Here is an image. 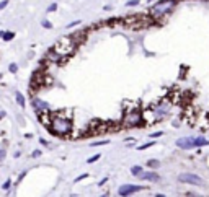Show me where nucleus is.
<instances>
[{
    "instance_id": "f257e3e1",
    "label": "nucleus",
    "mask_w": 209,
    "mask_h": 197,
    "mask_svg": "<svg viewBox=\"0 0 209 197\" xmlns=\"http://www.w3.org/2000/svg\"><path fill=\"white\" fill-rule=\"evenodd\" d=\"M51 130L57 135H66L72 130V122L70 119H66V117H61V116H56L52 117L51 121Z\"/></svg>"
},
{
    "instance_id": "f03ea898",
    "label": "nucleus",
    "mask_w": 209,
    "mask_h": 197,
    "mask_svg": "<svg viewBox=\"0 0 209 197\" xmlns=\"http://www.w3.org/2000/svg\"><path fill=\"white\" fill-rule=\"evenodd\" d=\"M175 0H160V2H157L152 10H150V13H152L154 18H160V16H164L167 13H170V11L173 10V7H175Z\"/></svg>"
},
{
    "instance_id": "7ed1b4c3",
    "label": "nucleus",
    "mask_w": 209,
    "mask_h": 197,
    "mask_svg": "<svg viewBox=\"0 0 209 197\" xmlns=\"http://www.w3.org/2000/svg\"><path fill=\"white\" fill-rule=\"evenodd\" d=\"M74 47H75V43L72 41V38H64L54 46V51L57 52V54L64 55V54H70V52L74 51Z\"/></svg>"
},
{
    "instance_id": "20e7f679",
    "label": "nucleus",
    "mask_w": 209,
    "mask_h": 197,
    "mask_svg": "<svg viewBox=\"0 0 209 197\" xmlns=\"http://www.w3.org/2000/svg\"><path fill=\"white\" fill-rule=\"evenodd\" d=\"M178 181L186 183V184H193V186H204V181H203L198 174H193V173H181V174L178 176Z\"/></svg>"
},
{
    "instance_id": "39448f33",
    "label": "nucleus",
    "mask_w": 209,
    "mask_h": 197,
    "mask_svg": "<svg viewBox=\"0 0 209 197\" xmlns=\"http://www.w3.org/2000/svg\"><path fill=\"white\" fill-rule=\"evenodd\" d=\"M141 122H142V114L139 111H131L124 116V125L134 127V125H139Z\"/></svg>"
},
{
    "instance_id": "423d86ee",
    "label": "nucleus",
    "mask_w": 209,
    "mask_h": 197,
    "mask_svg": "<svg viewBox=\"0 0 209 197\" xmlns=\"http://www.w3.org/2000/svg\"><path fill=\"white\" fill-rule=\"evenodd\" d=\"M142 189H144L142 186H136V184H124V186H121L118 189V194L126 197V195H131L134 192H139V191H142Z\"/></svg>"
},
{
    "instance_id": "0eeeda50",
    "label": "nucleus",
    "mask_w": 209,
    "mask_h": 197,
    "mask_svg": "<svg viewBox=\"0 0 209 197\" xmlns=\"http://www.w3.org/2000/svg\"><path fill=\"white\" fill-rule=\"evenodd\" d=\"M177 147L183 148V150H190V148L194 147V142L191 137H183V138H178L177 140Z\"/></svg>"
},
{
    "instance_id": "6e6552de",
    "label": "nucleus",
    "mask_w": 209,
    "mask_h": 197,
    "mask_svg": "<svg viewBox=\"0 0 209 197\" xmlns=\"http://www.w3.org/2000/svg\"><path fill=\"white\" fill-rule=\"evenodd\" d=\"M141 179H146V181H159V174H157V173H152V171H141Z\"/></svg>"
},
{
    "instance_id": "1a4fd4ad",
    "label": "nucleus",
    "mask_w": 209,
    "mask_h": 197,
    "mask_svg": "<svg viewBox=\"0 0 209 197\" xmlns=\"http://www.w3.org/2000/svg\"><path fill=\"white\" fill-rule=\"evenodd\" d=\"M194 142V147H204V145H209V140H206L204 137H196L193 138Z\"/></svg>"
},
{
    "instance_id": "9d476101",
    "label": "nucleus",
    "mask_w": 209,
    "mask_h": 197,
    "mask_svg": "<svg viewBox=\"0 0 209 197\" xmlns=\"http://www.w3.org/2000/svg\"><path fill=\"white\" fill-rule=\"evenodd\" d=\"M33 106L36 108V109H39V111H41V109H48L49 108L48 103H43L41 100H33Z\"/></svg>"
},
{
    "instance_id": "9b49d317",
    "label": "nucleus",
    "mask_w": 209,
    "mask_h": 197,
    "mask_svg": "<svg viewBox=\"0 0 209 197\" xmlns=\"http://www.w3.org/2000/svg\"><path fill=\"white\" fill-rule=\"evenodd\" d=\"M2 38H3V41H11L15 38V34L11 31H7V33H2Z\"/></svg>"
},
{
    "instance_id": "f8f14e48",
    "label": "nucleus",
    "mask_w": 209,
    "mask_h": 197,
    "mask_svg": "<svg viewBox=\"0 0 209 197\" xmlns=\"http://www.w3.org/2000/svg\"><path fill=\"white\" fill-rule=\"evenodd\" d=\"M147 166H149V168H159L160 163H159V160H149V161H147Z\"/></svg>"
},
{
    "instance_id": "ddd939ff",
    "label": "nucleus",
    "mask_w": 209,
    "mask_h": 197,
    "mask_svg": "<svg viewBox=\"0 0 209 197\" xmlns=\"http://www.w3.org/2000/svg\"><path fill=\"white\" fill-rule=\"evenodd\" d=\"M16 101H18L20 106H25V98H23L21 93H16Z\"/></svg>"
},
{
    "instance_id": "4468645a",
    "label": "nucleus",
    "mask_w": 209,
    "mask_h": 197,
    "mask_svg": "<svg viewBox=\"0 0 209 197\" xmlns=\"http://www.w3.org/2000/svg\"><path fill=\"white\" fill-rule=\"evenodd\" d=\"M141 171H142V166H132V168H131V173H132V174H141Z\"/></svg>"
},
{
    "instance_id": "2eb2a0df",
    "label": "nucleus",
    "mask_w": 209,
    "mask_h": 197,
    "mask_svg": "<svg viewBox=\"0 0 209 197\" xmlns=\"http://www.w3.org/2000/svg\"><path fill=\"white\" fill-rule=\"evenodd\" d=\"M109 140H101V142H93L92 143V147H98V145H108Z\"/></svg>"
},
{
    "instance_id": "dca6fc26",
    "label": "nucleus",
    "mask_w": 209,
    "mask_h": 197,
    "mask_svg": "<svg viewBox=\"0 0 209 197\" xmlns=\"http://www.w3.org/2000/svg\"><path fill=\"white\" fill-rule=\"evenodd\" d=\"M152 145H154V142H149V143H144V145H139V147H137V150H146V148L152 147Z\"/></svg>"
},
{
    "instance_id": "f3484780",
    "label": "nucleus",
    "mask_w": 209,
    "mask_h": 197,
    "mask_svg": "<svg viewBox=\"0 0 209 197\" xmlns=\"http://www.w3.org/2000/svg\"><path fill=\"white\" fill-rule=\"evenodd\" d=\"M98 160H100V155H93V156H90L87 161H88V163H95V161H98Z\"/></svg>"
},
{
    "instance_id": "a211bd4d",
    "label": "nucleus",
    "mask_w": 209,
    "mask_h": 197,
    "mask_svg": "<svg viewBox=\"0 0 209 197\" xmlns=\"http://www.w3.org/2000/svg\"><path fill=\"white\" fill-rule=\"evenodd\" d=\"M137 3H139V0H129V2H126L127 7H136Z\"/></svg>"
},
{
    "instance_id": "6ab92c4d",
    "label": "nucleus",
    "mask_w": 209,
    "mask_h": 197,
    "mask_svg": "<svg viewBox=\"0 0 209 197\" xmlns=\"http://www.w3.org/2000/svg\"><path fill=\"white\" fill-rule=\"evenodd\" d=\"M7 5H8V0H3V2H0V11L7 7Z\"/></svg>"
},
{
    "instance_id": "aec40b11",
    "label": "nucleus",
    "mask_w": 209,
    "mask_h": 197,
    "mask_svg": "<svg viewBox=\"0 0 209 197\" xmlns=\"http://www.w3.org/2000/svg\"><path fill=\"white\" fill-rule=\"evenodd\" d=\"M56 8H57V3H52L48 7V11H56Z\"/></svg>"
},
{
    "instance_id": "412c9836",
    "label": "nucleus",
    "mask_w": 209,
    "mask_h": 197,
    "mask_svg": "<svg viewBox=\"0 0 209 197\" xmlns=\"http://www.w3.org/2000/svg\"><path fill=\"white\" fill-rule=\"evenodd\" d=\"M87 176H88V174H87V173H85V174H80V176H79L77 179H75V183H79V181H82V179H85Z\"/></svg>"
},
{
    "instance_id": "4be33fe9",
    "label": "nucleus",
    "mask_w": 209,
    "mask_h": 197,
    "mask_svg": "<svg viewBox=\"0 0 209 197\" xmlns=\"http://www.w3.org/2000/svg\"><path fill=\"white\" fill-rule=\"evenodd\" d=\"M162 135V132H152V134H150V137L152 138H157V137H160Z\"/></svg>"
},
{
    "instance_id": "5701e85b",
    "label": "nucleus",
    "mask_w": 209,
    "mask_h": 197,
    "mask_svg": "<svg viewBox=\"0 0 209 197\" xmlns=\"http://www.w3.org/2000/svg\"><path fill=\"white\" fill-rule=\"evenodd\" d=\"M16 70H18V67H16L15 64H11V65H10V72H13V73H15Z\"/></svg>"
},
{
    "instance_id": "b1692460",
    "label": "nucleus",
    "mask_w": 209,
    "mask_h": 197,
    "mask_svg": "<svg viewBox=\"0 0 209 197\" xmlns=\"http://www.w3.org/2000/svg\"><path fill=\"white\" fill-rule=\"evenodd\" d=\"M77 25H80V21H72V23L67 25V28H72V26H77Z\"/></svg>"
},
{
    "instance_id": "393cba45",
    "label": "nucleus",
    "mask_w": 209,
    "mask_h": 197,
    "mask_svg": "<svg viewBox=\"0 0 209 197\" xmlns=\"http://www.w3.org/2000/svg\"><path fill=\"white\" fill-rule=\"evenodd\" d=\"M43 26H44V28H51L52 25H51V23H49L48 20H46V21H43Z\"/></svg>"
},
{
    "instance_id": "a878e982",
    "label": "nucleus",
    "mask_w": 209,
    "mask_h": 197,
    "mask_svg": "<svg viewBox=\"0 0 209 197\" xmlns=\"http://www.w3.org/2000/svg\"><path fill=\"white\" fill-rule=\"evenodd\" d=\"M10 184H11V183H10V181H7V183H3V186H2V187H3V189H8V187H10Z\"/></svg>"
},
{
    "instance_id": "bb28decb",
    "label": "nucleus",
    "mask_w": 209,
    "mask_h": 197,
    "mask_svg": "<svg viewBox=\"0 0 209 197\" xmlns=\"http://www.w3.org/2000/svg\"><path fill=\"white\" fill-rule=\"evenodd\" d=\"M39 155H41V152H39V150H34V152H33V156H39Z\"/></svg>"
},
{
    "instance_id": "cd10ccee",
    "label": "nucleus",
    "mask_w": 209,
    "mask_h": 197,
    "mask_svg": "<svg viewBox=\"0 0 209 197\" xmlns=\"http://www.w3.org/2000/svg\"><path fill=\"white\" fill-rule=\"evenodd\" d=\"M3 156H5V152H3V150H0V160H3Z\"/></svg>"
},
{
    "instance_id": "c85d7f7f",
    "label": "nucleus",
    "mask_w": 209,
    "mask_h": 197,
    "mask_svg": "<svg viewBox=\"0 0 209 197\" xmlns=\"http://www.w3.org/2000/svg\"><path fill=\"white\" fill-rule=\"evenodd\" d=\"M149 2H154V0H149Z\"/></svg>"
},
{
    "instance_id": "c756f323",
    "label": "nucleus",
    "mask_w": 209,
    "mask_h": 197,
    "mask_svg": "<svg viewBox=\"0 0 209 197\" xmlns=\"http://www.w3.org/2000/svg\"><path fill=\"white\" fill-rule=\"evenodd\" d=\"M0 38H2V33H0Z\"/></svg>"
}]
</instances>
